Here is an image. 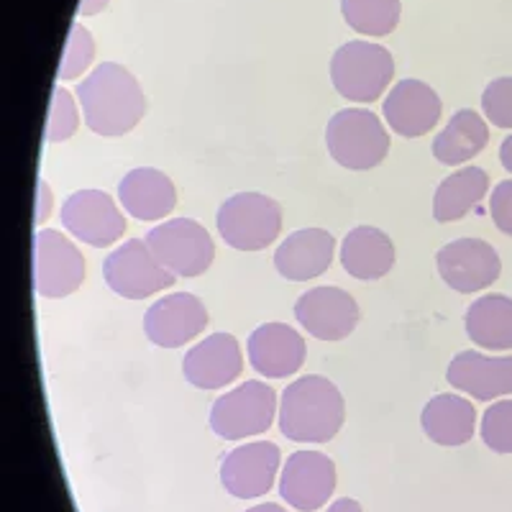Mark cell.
I'll return each instance as SVG.
<instances>
[{"label": "cell", "instance_id": "obj_1", "mask_svg": "<svg viewBox=\"0 0 512 512\" xmlns=\"http://www.w3.org/2000/svg\"><path fill=\"white\" fill-rule=\"evenodd\" d=\"M82 116L93 134L123 136L134 131L146 113L141 82L118 62H103L77 85Z\"/></svg>", "mask_w": 512, "mask_h": 512}, {"label": "cell", "instance_id": "obj_2", "mask_svg": "<svg viewBox=\"0 0 512 512\" xmlns=\"http://www.w3.org/2000/svg\"><path fill=\"white\" fill-rule=\"evenodd\" d=\"M346 402L336 384L318 374L287 384L280 400V431L297 443H326L344 428Z\"/></svg>", "mask_w": 512, "mask_h": 512}, {"label": "cell", "instance_id": "obj_3", "mask_svg": "<svg viewBox=\"0 0 512 512\" xmlns=\"http://www.w3.org/2000/svg\"><path fill=\"white\" fill-rule=\"evenodd\" d=\"M326 146L333 162L351 172H369L390 154V134L377 113L344 108L328 121Z\"/></svg>", "mask_w": 512, "mask_h": 512}, {"label": "cell", "instance_id": "obj_4", "mask_svg": "<svg viewBox=\"0 0 512 512\" xmlns=\"http://www.w3.org/2000/svg\"><path fill=\"white\" fill-rule=\"evenodd\" d=\"M395 77L390 49L374 41H346L331 57V82L351 103H374Z\"/></svg>", "mask_w": 512, "mask_h": 512}, {"label": "cell", "instance_id": "obj_5", "mask_svg": "<svg viewBox=\"0 0 512 512\" xmlns=\"http://www.w3.org/2000/svg\"><path fill=\"white\" fill-rule=\"evenodd\" d=\"M282 231V208L262 192H239L218 208V233L231 249L262 251Z\"/></svg>", "mask_w": 512, "mask_h": 512}, {"label": "cell", "instance_id": "obj_6", "mask_svg": "<svg viewBox=\"0 0 512 512\" xmlns=\"http://www.w3.org/2000/svg\"><path fill=\"white\" fill-rule=\"evenodd\" d=\"M146 244L159 264L175 274L177 280L200 277L216 259V244L210 239L208 228L192 218H175L154 226L146 233Z\"/></svg>", "mask_w": 512, "mask_h": 512}, {"label": "cell", "instance_id": "obj_7", "mask_svg": "<svg viewBox=\"0 0 512 512\" xmlns=\"http://www.w3.org/2000/svg\"><path fill=\"white\" fill-rule=\"evenodd\" d=\"M277 415V395L267 382H244L218 397L210 408V428L223 441H244L262 436Z\"/></svg>", "mask_w": 512, "mask_h": 512}, {"label": "cell", "instance_id": "obj_8", "mask_svg": "<svg viewBox=\"0 0 512 512\" xmlns=\"http://www.w3.org/2000/svg\"><path fill=\"white\" fill-rule=\"evenodd\" d=\"M105 285L126 300H144L175 285V274L159 264L146 239H131L103 262Z\"/></svg>", "mask_w": 512, "mask_h": 512}, {"label": "cell", "instance_id": "obj_9", "mask_svg": "<svg viewBox=\"0 0 512 512\" xmlns=\"http://www.w3.org/2000/svg\"><path fill=\"white\" fill-rule=\"evenodd\" d=\"M85 256L64 233L47 228L34 239V290L47 300H62L80 290Z\"/></svg>", "mask_w": 512, "mask_h": 512}, {"label": "cell", "instance_id": "obj_10", "mask_svg": "<svg viewBox=\"0 0 512 512\" xmlns=\"http://www.w3.org/2000/svg\"><path fill=\"white\" fill-rule=\"evenodd\" d=\"M62 226L93 249L113 246L126 233V218L116 200L103 190H77L64 200Z\"/></svg>", "mask_w": 512, "mask_h": 512}, {"label": "cell", "instance_id": "obj_11", "mask_svg": "<svg viewBox=\"0 0 512 512\" xmlns=\"http://www.w3.org/2000/svg\"><path fill=\"white\" fill-rule=\"evenodd\" d=\"M441 280L454 292L474 295L495 285L502 272L500 254L482 239H456L436 254Z\"/></svg>", "mask_w": 512, "mask_h": 512}, {"label": "cell", "instance_id": "obj_12", "mask_svg": "<svg viewBox=\"0 0 512 512\" xmlns=\"http://www.w3.org/2000/svg\"><path fill=\"white\" fill-rule=\"evenodd\" d=\"M282 454L277 443L254 441L236 446L223 456L221 484L236 500H256L274 487Z\"/></svg>", "mask_w": 512, "mask_h": 512}, {"label": "cell", "instance_id": "obj_13", "mask_svg": "<svg viewBox=\"0 0 512 512\" xmlns=\"http://www.w3.org/2000/svg\"><path fill=\"white\" fill-rule=\"evenodd\" d=\"M295 318L320 341H344L359 326L361 310L341 287H313L297 297Z\"/></svg>", "mask_w": 512, "mask_h": 512}, {"label": "cell", "instance_id": "obj_14", "mask_svg": "<svg viewBox=\"0 0 512 512\" xmlns=\"http://www.w3.org/2000/svg\"><path fill=\"white\" fill-rule=\"evenodd\" d=\"M208 326V308L190 292H172L159 297L144 313V333L154 346L180 349L200 336Z\"/></svg>", "mask_w": 512, "mask_h": 512}, {"label": "cell", "instance_id": "obj_15", "mask_svg": "<svg viewBox=\"0 0 512 512\" xmlns=\"http://www.w3.org/2000/svg\"><path fill=\"white\" fill-rule=\"evenodd\" d=\"M336 489V464L320 451H295L282 466L280 495L297 512H315Z\"/></svg>", "mask_w": 512, "mask_h": 512}, {"label": "cell", "instance_id": "obj_16", "mask_svg": "<svg viewBox=\"0 0 512 512\" xmlns=\"http://www.w3.org/2000/svg\"><path fill=\"white\" fill-rule=\"evenodd\" d=\"M443 103L436 90L423 80H400L387 93L382 105L387 126L402 139H418L431 134L441 121Z\"/></svg>", "mask_w": 512, "mask_h": 512}, {"label": "cell", "instance_id": "obj_17", "mask_svg": "<svg viewBox=\"0 0 512 512\" xmlns=\"http://www.w3.org/2000/svg\"><path fill=\"white\" fill-rule=\"evenodd\" d=\"M251 367L267 379H285L303 369L308 346L305 338L287 323H264L249 336Z\"/></svg>", "mask_w": 512, "mask_h": 512}, {"label": "cell", "instance_id": "obj_18", "mask_svg": "<svg viewBox=\"0 0 512 512\" xmlns=\"http://www.w3.org/2000/svg\"><path fill=\"white\" fill-rule=\"evenodd\" d=\"M244 372L239 341L231 333H213L182 359V374L198 390H221Z\"/></svg>", "mask_w": 512, "mask_h": 512}, {"label": "cell", "instance_id": "obj_19", "mask_svg": "<svg viewBox=\"0 0 512 512\" xmlns=\"http://www.w3.org/2000/svg\"><path fill=\"white\" fill-rule=\"evenodd\" d=\"M448 384L474 400H497L512 395V356H484L461 351L446 369Z\"/></svg>", "mask_w": 512, "mask_h": 512}, {"label": "cell", "instance_id": "obj_20", "mask_svg": "<svg viewBox=\"0 0 512 512\" xmlns=\"http://www.w3.org/2000/svg\"><path fill=\"white\" fill-rule=\"evenodd\" d=\"M336 239L326 228H300L290 233L274 254V269L290 282H308L328 272Z\"/></svg>", "mask_w": 512, "mask_h": 512}, {"label": "cell", "instance_id": "obj_21", "mask_svg": "<svg viewBox=\"0 0 512 512\" xmlns=\"http://www.w3.org/2000/svg\"><path fill=\"white\" fill-rule=\"evenodd\" d=\"M118 198L128 216L139 221H162L175 210L177 187L162 169L136 167L118 185Z\"/></svg>", "mask_w": 512, "mask_h": 512}, {"label": "cell", "instance_id": "obj_22", "mask_svg": "<svg viewBox=\"0 0 512 512\" xmlns=\"http://www.w3.org/2000/svg\"><path fill=\"white\" fill-rule=\"evenodd\" d=\"M341 267L361 282L382 280L395 267V244L374 226H356L341 244Z\"/></svg>", "mask_w": 512, "mask_h": 512}, {"label": "cell", "instance_id": "obj_23", "mask_svg": "<svg viewBox=\"0 0 512 512\" xmlns=\"http://www.w3.org/2000/svg\"><path fill=\"white\" fill-rule=\"evenodd\" d=\"M425 436L438 446H464L472 441L477 431V410L472 400H464L461 395H436L428 400L420 415Z\"/></svg>", "mask_w": 512, "mask_h": 512}, {"label": "cell", "instance_id": "obj_24", "mask_svg": "<svg viewBox=\"0 0 512 512\" xmlns=\"http://www.w3.org/2000/svg\"><path fill=\"white\" fill-rule=\"evenodd\" d=\"M489 144V126L477 111L464 108L451 116L441 134L433 139V157L446 167H461Z\"/></svg>", "mask_w": 512, "mask_h": 512}, {"label": "cell", "instance_id": "obj_25", "mask_svg": "<svg viewBox=\"0 0 512 512\" xmlns=\"http://www.w3.org/2000/svg\"><path fill=\"white\" fill-rule=\"evenodd\" d=\"M489 190V175L482 167H461L448 175L433 195V218L438 223H454L466 218Z\"/></svg>", "mask_w": 512, "mask_h": 512}, {"label": "cell", "instance_id": "obj_26", "mask_svg": "<svg viewBox=\"0 0 512 512\" xmlns=\"http://www.w3.org/2000/svg\"><path fill=\"white\" fill-rule=\"evenodd\" d=\"M466 336L479 349L510 351L512 349V297L487 295L479 297L466 310Z\"/></svg>", "mask_w": 512, "mask_h": 512}, {"label": "cell", "instance_id": "obj_27", "mask_svg": "<svg viewBox=\"0 0 512 512\" xmlns=\"http://www.w3.org/2000/svg\"><path fill=\"white\" fill-rule=\"evenodd\" d=\"M344 21L364 36H387L402 16L400 0H341Z\"/></svg>", "mask_w": 512, "mask_h": 512}, {"label": "cell", "instance_id": "obj_28", "mask_svg": "<svg viewBox=\"0 0 512 512\" xmlns=\"http://www.w3.org/2000/svg\"><path fill=\"white\" fill-rule=\"evenodd\" d=\"M95 59V39L82 24H72L67 47H64L62 64H59V82H70L82 77V72L90 70Z\"/></svg>", "mask_w": 512, "mask_h": 512}, {"label": "cell", "instance_id": "obj_29", "mask_svg": "<svg viewBox=\"0 0 512 512\" xmlns=\"http://www.w3.org/2000/svg\"><path fill=\"white\" fill-rule=\"evenodd\" d=\"M80 126V113L72 93L64 88H54L52 103H49V121H47V141L49 144H62L72 139Z\"/></svg>", "mask_w": 512, "mask_h": 512}, {"label": "cell", "instance_id": "obj_30", "mask_svg": "<svg viewBox=\"0 0 512 512\" xmlns=\"http://www.w3.org/2000/svg\"><path fill=\"white\" fill-rule=\"evenodd\" d=\"M482 441L497 454H512V400L489 405L482 415Z\"/></svg>", "mask_w": 512, "mask_h": 512}, {"label": "cell", "instance_id": "obj_31", "mask_svg": "<svg viewBox=\"0 0 512 512\" xmlns=\"http://www.w3.org/2000/svg\"><path fill=\"white\" fill-rule=\"evenodd\" d=\"M482 111L497 128H512V77H497L484 88Z\"/></svg>", "mask_w": 512, "mask_h": 512}, {"label": "cell", "instance_id": "obj_32", "mask_svg": "<svg viewBox=\"0 0 512 512\" xmlns=\"http://www.w3.org/2000/svg\"><path fill=\"white\" fill-rule=\"evenodd\" d=\"M489 216L505 236H512V180L500 182L489 195Z\"/></svg>", "mask_w": 512, "mask_h": 512}, {"label": "cell", "instance_id": "obj_33", "mask_svg": "<svg viewBox=\"0 0 512 512\" xmlns=\"http://www.w3.org/2000/svg\"><path fill=\"white\" fill-rule=\"evenodd\" d=\"M54 208V195L49 190V185L44 180H39V200H36V223H44L49 216H52Z\"/></svg>", "mask_w": 512, "mask_h": 512}, {"label": "cell", "instance_id": "obj_34", "mask_svg": "<svg viewBox=\"0 0 512 512\" xmlns=\"http://www.w3.org/2000/svg\"><path fill=\"white\" fill-rule=\"evenodd\" d=\"M108 3H111V0H80L77 13H80V16H98L100 11H105Z\"/></svg>", "mask_w": 512, "mask_h": 512}, {"label": "cell", "instance_id": "obj_35", "mask_svg": "<svg viewBox=\"0 0 512 512\" xmlns=\"http://www.w3.org/2000/svg\"><path fill=\"white\" fill-rule=\"evenodd\" d=\"M328 512H364V510H361L359 502L351 500V497H341V500L331 502Z\"/></svg>", "mask_w": 512, "mask_h": 512}, {"label": "cell", "instance_id": "obj_36", "mask_svg": "<svg viewBox=\"0 0 512 512\" xmlns=\"http://www.w3.org/2000/svg\"><path fill=\"white\" fill-rule=\"evenodd\" d=\"M500 162H502V167H505L507 172H510V175H512V134L507 136L505 141H502V146H500Z\"/></svg>", "mask_w": 512, "mask_h": 512}, {"label": "cell", "instance_id": "obj_37", "mask_svg": "<svg viewBox=\"0 0 512 512\" xmlns=\"http://www.w3.org/2000/svg\"><path fill=\"white\" fill-rule=\"evenodd\" d=\"M246 512H290V510H285V507H280V505H272V502H264V505L249 507Z\"/></svg>", "mask_w": 512, "mask_h": 512}]
</instances>
